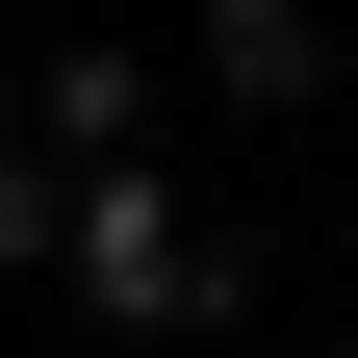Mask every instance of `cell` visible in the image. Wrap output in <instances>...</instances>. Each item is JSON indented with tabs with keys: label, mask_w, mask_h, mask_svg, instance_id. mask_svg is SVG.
I'll return each mask as SVG.
<instances>
[{
	"label": "cell",
	"mask_w": 358,
	"mask_h": 358,
	"mask_svg": "<svg viewBox=\"0 0 358 358\" xmlns=\"http://www.w3.org/2000/svg\"><path fill=\"white\" fill-rule=\"evenodd\" d=\"M52 282L103 307V333H231V231H205V205H179L154 154H103V179H77V231H52Z\"/></svg>",
	"instance_id": "6da1fadb"
},
{
	"label": "cell",
	"mask_w": 358,
	"mask_h": 358,
	"mask_svg": "<svg viewBox=\"0 0 358 358\" xmlns=\"http://www.w3.org/2000/svg\"><path fill=\"white\" fill-rule=\"evenodd\" d=\"M52 231H77V179H52V154H0V282H52Z\"/></svg>",
	"instance_id": "277c9868"
},
{
	"label": "cell",
	"mask_w": 358,
	"mask_h": 358,
	"mask_svg": "<svg viewBox=\"0 0 358 358\" xmlns=\"http://www.w3.org/2000/svg\"><path fill=\"white\" fill-rule=\"evenodd\" d=\"M205 103H333V0H205Z\"/></svg>",
	"instance_id": "3957f363"
},
{
	"label": "cell",
	"mask_w": 358,
	"mask_h": 358,
	"mask_svg": "<svg viewBox=\"0 0 358 358\" xmlns=\"http://www.w3.org/2000/svg\"><path fill=\"white\" fill-rule=\"evenodd\" d=\"M128 128H154V52H128V26H77V52L26 77V154H52V179H103Z\"/></svg>",
	"instance_id": "7a4b0ae2"
}]
</instances>
